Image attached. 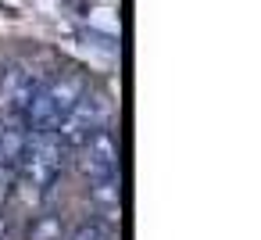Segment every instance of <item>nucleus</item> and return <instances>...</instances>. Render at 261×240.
Segmentation results:
<instances>
[{
  "mask_svg": "<svg viewBox=\"0 0 261 240\" xmlns=\"http://www.w3.org/2000/svg\"><path fill=\"white\" fill-rule=\"evenodd\" d=\"M65 154L68 147L61 143L58 129H29L25 133V147L15 161V183H22V190H29L33 197H54V186L65 172Z\"/></svg>",
  "mask_w": 261,
  "mask_h": 240,
  "instance_id": "f257e3e1",
  "label": "nucleus"
},
{
  "mask_svg": "<svg viewBox=\"0 0 261 240\" xmlns=\"http://www.w3.org/2000/svg\"><path fill=\"white\" fill-rule=\"evenodd\" d=\"M108 122H111V104H108L100 93H90V90H86V93L61 115L58 136H61V143H65L68 151H79L93 133L108 129Z\"/></svg>",
  "mask_w": 261,
  "mask_h": 240,
  "instance_id": "f03ea898",
  "label": "nucleus"
},
{
  "mask_svg": "<svg viewBox=\"0 0 261 240\" xmlns=\"http://www.w3.org/2000/svg\"><path fill=\"white\" fill-rule=\"evenodd\" d=\"M40 86V72L15 61L0 72V118H25V108Z\"/></svg>",
  "mask_w": 261,
  "mask_h": 240,
  "instance_id": "7ed1b4c3",
  "label": "nucleus"
},
{
  "mask_svg": "<svg viewBox=\"0 0 261 240\" xmlns=\"http://www.w3.org/2000/svg\"><path fill=\"white\" fill-rule=\"evenodd\" d=\"M83 172L90 179H104V176H118V143L111 129L93 133L83 147Z\"/></svg>",
  "mask_w": 261,
  "mask_h": 240,
  "instance_id": "20e7f679",
  "label": "nucleus"
},
{
  "mask_svg": "<svg viewBox=\"0 0 261 240\" xmlns=\"http://www.w3.org/2000/svg\"><path fill=\"white\" fill-rule=\"evenodd\" d=\"M43 83V90H47V97L54 101V108H58V122H61V115L90 90V83H86V76L83 72H75V68H58L54 76H47V79H40Z\"/></svg>",
  "mask_w": 261,
  "mask_h": 240,
  "instance_id": "39448f33",
  "label": "nucleus"
},
{
  "mask_svg": "<svg viewBox=\"0 0 261 240\" xmlns=\"http://www.w3.org/2000/svg\"><path fill=\"white\" fill-rule=\"evenodd\" d=\"M90 197L100 208V215L118 219V176H104V179H90Z\"/></svg>",
  "mask_w": 261,
  "mask_h": 240,
  "instance_id": "423d86ee",
  "label": "nucleus"
},
{
  "mask_svg": "<svg viewBox=\"0 0 261 240\" xmlns=\"http://www.w3.org/2000/svg\"><path fill=\"white\" fill-rule=\"evenodd\" d=\"M33 240H61V219L58 215H40L29 229Z\"/></svg>",
  "mask_w": 261,
  "mask_h": 240,
  "instance_id": "0eeeda50",
  "label": "nucleus"
},
{
  "mask_svg": "<svg viewBox=\"0 0 261 240\" xmlns=\"http://www.w3.org/2000/svg\"><path fill=\"white\" fill-rule=\"evenodd\" d=\"M72 240H111V233H108L100 222H86V226H79V229L72 233Z\"/></svg>",
  "mask_w": 261,
  "mask_h": 240,
  "instance_id": "6e6552de",
  "label": "nucleus"
},
{
  "mask_svg": "<svg viewBox=\"0 0 261 240\" xmlns=\"http://www.w3.org/2000/svg\"><path fill=\"white\" fill-rule=\"evenodd\" d=\"M11 190H15V169L0 165V208H4V201L11 197Z\"/></svg>",
  "mask_w": 261,
  "mask_h": 240,
  "instance_id": "1a4fd4ad",
  "label": "nucleus"
},
{
  "mask_svg": "<svg viewBox=\"0 0 261 240\" xmlns=\"http://www.w3.org/2000/svg\"><path fill=\"white\" fill-rule=\"evenodd\" d=\"M4 233H8V226H4V219H0V240H4Z\"/></svg>",
  "mask_w": 261,
  "mask_h": 240,
  "instance_id": "9d476101",
  "label": "nucleus"
}]
</instances>
